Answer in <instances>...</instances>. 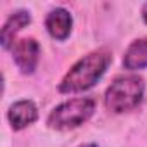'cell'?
Instances as JSON below:
<instances>
[{
  "mask_svg": "<svg viewBox=\"0 0 147 147\" xmlns=\"http://www.w3.org/2000/svg\"><path fill=\"white\" fill-rule=\"evenodd\" d=\"M95 99L92 97H80L71 99L67 102L59 104L50 114H49V126L55 130H73L78 128L83 123H87L94 111H95Z\"/></svg>",
  "mask_w": 147,
  "mask_h": 147,
  "instance_id": "cell-3",
  "label": "cell"
},
{
  "mask_svg": "<svg viewBox=\"0 0 147 147\" xmlns=\"http://www.w3.org/2000/svg\"><path fill=\"white\" fill-rule=\"evenodd\" d=\"M30 23H31L30 12H26V11H18V12H14V14L5 21V24H4V28H2V35H0L2 47H4V49L14 47V45H12L14 36H16L24 26H28Z\"/></svg>",
  "mask_w": 147,
  "mask_h": 147,
  "instance_id": "cell-7",
  "label": "cell"
},
{
  "mask_svg": "<svg viewBox=\"0 0 147 147\" xmlns=\"http://www.w3.org/2000/svg\"><path fill=\"white\" fill-rule=\"evenodd\" d=\"M7 116H9V121H11L14 130H23L36 121L38 109L31 100H19V102L11 106Z\"/></svg>",
  "mask_w": 147,
  "mask_h": 147,
  "instance_id": "cell-6",
  "label": "cell"
},
{
  "mask_svg": "<svg viewBox=\"0 0 147 147\" xmlns=\"http://www.w3.org/2000/svg\"><path fill=\"white\" fill-rule=\"evenodd\" d=\"M123 66L130 71L147 67V38L135 40L123 55Z\"/></svg>",
  "mask_w": 147,
  "mask_h": 147,
  "instance_id": "cell-8",
  "label": "cell"
},
{
  "mask_svg": "<svg viewBox=\"0 0 147 147\" xmlns=\"http://www.w3.org/2000/svg\"><path fill=\"white\" fill-rule=\"evenodd\" d=\"M45 28L49 31V35L55 40H66L71 33V28H73V18L71 14L62 9V7H57L54 11L49 12L47 19H45Z\"/></svg>",
  "mask_w": 147,
  "mask_h": 147,
  "instance_id": "cell-5",
  "label": "cell"
},
{
  "mask_svg": "<svg viewBox=\"0 0 147 147\" xmlns=\"http://www.w3.org/2000/svg\"><path fill=\"white\" fill-rule=\"evenodd\" d=\"M80 147H97L95 144H83V145H80Z\"/></svg>",
  "mask_w": 147,
  "mask_h": 147,
  "instance_id": "cell-10",
  "label": "cell"
},
{
  "mask_svg": "<svg viewBox=\"0 0 147 147\" xmlns=\"http://www.w3.org/2000/svg\"><path fill=\"white\" fill-rule=\"evenodd\" d=\"M142 18H144V21L147 24V4H144V7H142Z\"/></svg>",
  "mask_w": 147,
  "mask_h": 147,
  "instance_id": "cell-9",
  "label": "cell"
},
{
  "mask_svg": "<svg viewBox=\"0 0 147 147\" xmlns=\"http://www.w3.org/2000/svg\"><path fill=\"white\" fill-rule=\"evenodd\" d=\"M145 83L138 75H128L116 78L106 90V107L116 114L138 107L144 99Z\"/></svg>",
  "mask_w": 147,
  "mask_h": 147,
  "instance_id": "cell-2",
  "label": "cell"
},
{
  "mask_svg": "<svg viewBox=\"0 0 147 147\" xmlns=\"http://www.w3.org/2000/svg\"><path fill=\"white\" fill-rule=\"evenodd\" d=\"M38 55H40V45L35 38H23V40L16 42L12 47L14 62L24 75H31L36 69Z\"/></svg>",
  "mask_w": 147,
  "mask_h": 147,
  "instance_id": "cell-4",
  "label": "cell"
},
{
  "mask_svg": "<svg viewBox=\"0 0 147 147\" xmlns=\"http://www.w3.org/2000/svg\"><path fill=\"white\" fill-rule=\"evenodd\" d=\"M111 61H113V55L107 49H99L87 54L67 71V75L59 83V92L76 94V92H85L92 88L102 78Z\"/></svg>",
  "mask_w": 147,
  "mask_h": 147,
  "instance_id": "cell-1",
  "label": "cell"
}]
</instances>
